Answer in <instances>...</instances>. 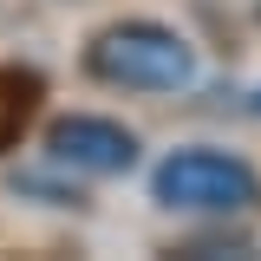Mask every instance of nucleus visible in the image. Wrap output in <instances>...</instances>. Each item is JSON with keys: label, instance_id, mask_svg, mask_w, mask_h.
Returning <instances> with one entry per match:
<instances>
[{"label": "nucleus", "instance_id": "obj_1", "mask_svg": "<svg viewBox=\"0 0 261 261\" xmlns=\"http://www.w3.org/2000/svg\"><path fill=\"white\" fill-rule=\"evenodd\" d=\"M85 65L105 85H124V92H183L196 79V53L183 33L157 27V20H118L85 46Z\"/></svg>", "mask_w": 261, "mask_h": 261}, {"label": "nucleus", "instance_id": "obj_3", "mask_svg": "<svg viewBox=\"0 0 261 261\" xmlns=\"http://www.w3.org/2000/svg\"><path fill=\"white\" fill-rule=\"evenodd\" d=\"M46 157L65 170H85V176H124L137 163V137L118 118H98V111H72L46 124Z\"/></svg>", "mask_w": 261, "mask_h": 261}, {"label": "nucleus", "instance_id": "obj_2", "mask_svg": "<svg viewBox=\"0 0 261 261\" xmlns=\"http://www.w3.org/2000/svg\"><path fill=\"white\" fill-rule=\"evenodd\" d=\"M163 209H190V216H242L261 202V176L228 150H176L150 176Z\"/></svg>", "mask_w": 261, "mask_h": 261}]
</instances>
